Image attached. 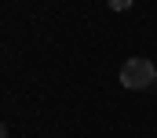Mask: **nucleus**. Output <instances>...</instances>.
<instances>
[{
  "instance_id": "nucleus-1",
  "label": "nucleus",
  "mask_w": 157,
  "mask_h": 138,
  "mask_svg": "<svg viewBox=\"0 0 157 138\" xmlns=\"http://www.w3.org/2000/svg\"><path fill=\"white\" fill-rule=\"evenodd\" d=\"M154 80H157V66L150 58H128V62L121 66V84H124L128 91L154 87Z\"/></svg>"
},
{
  "instance_id": "nucleus-2",
  "label": "nucleus",
  "mask_w": 157,
  "mask_h": 138,
  "mask_svg": "<svg viewBox=\"0 0 157 138\" xmlns=\"http://www.w3.org/2000/svg\"><path fill=\"white\" fill-rule=\"evenodd\" d=\"M106 4H110V11H128L135 0H106Z\"/></svg>"
},
{
  "instance_id": "nucleus-3",
  "label": "nucleus",
  "mask_w": 157,
  "mask_h": 138,
  "mask_svg": "<svg viewBox=\"0 0 157 138\" xmlns=\"http://www.w3.org/2000/svg\"><path fill=\"white\" fill-rule=\"evenodd\" d=\"M154 84H157V80H154Z\"/></svg>"
}]
</instances>
